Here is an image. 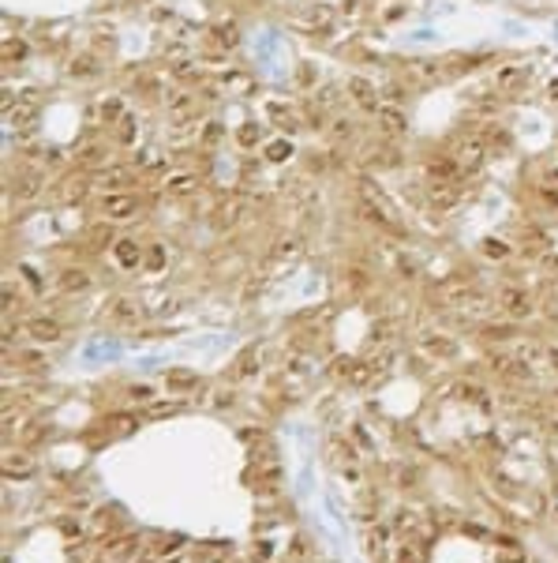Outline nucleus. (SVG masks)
I'll return each mask as SVG.
<instances>
[{
  "label": "nucleus",
  "instance_id": "nucleus-15",
  "mask_svg": "<svg viewBox=\"0 0 558 563\" xmlns=\"http://www.w3.org/2000/svg\"><path fill=\"white\" fill-rule=\"evenodd\" d=\"M379 124H382V132H386V135H404V132H409V121H404L401 105H382V110H379Z\"/></svg>",
  "mask_w": 558,
  "mask_h": 563
},
{
  "label": "nucleus",
  "instance_id": "nucleus-16",
  "mask_svg": "<svg viewBox=\"0 0 558 563\" xmlns=\"http://www.w3.org/2000/svg\"><path fill=\"white\" fill-rule=\"evenodd\" d=\"M524 79H529V68H521V64H506V68H498V75H495L498 91H506V94L521 91Z\"/></svg>",
  "mask_w": 558,
  "mask_h": 563
},
{
  "label": "nucleus",
  "instance_id": "nucleus-5",
  "mask_svg": "<svg viewBox=\"0 0 558 563\" xmlns=\"http://www.w3.org/2000/svg\"><path fill=\"white\" fill-rule=\"evenodd\" d=\"M454 158H457V166H461L465 173L479 169V166H484V158H487V139H479V135L457 139V143H454Z\"/></svg>",
  "mask_w": 558,
  "mask_h": 563
},
{
  "label": "nucleus",
  "instance_id": "nucleus-39",
  "mask_svg": "<svg viewBox=\"0 0 558 563\" xmlns=\"http://www.w3.org/2000/svg\"><path fill=\"white\" fill-rule=\"evenodd\" d=\"M240 143H244V147L259 143V124H244V128H240Z\"/></svg>",
  "mask_w": 558,
  "mask_h": 563
},
{
  "label": "nucleus",
  "instance_id": "nucleus-26",
  "mask_svg": "<svg viewBox=\"0 0 558 563\" xmlns=\"http://www.w3.org/2000/svg\"><path fill=\"white\" fill-rule=\"evenodd\" d=\"M12 192H15V199H34L41 192V177L38 173H23V177L12 184Z\"/></svg>",
  "mask_w": 558,
  "mask_h": 563
},
{
  "label": "nucleus",
  "instance_id": "nucleus-29",
  "mask_svg": "<svg viewBox=\"0 0 558 563\" xmlns=\"http://www.w3.org/2000/svg\"><path fill=\"white\" fill-rule=\"evenodd\" d=\"M120 117H124V102L120 98H105L97 105V121L102 124H120Z\"/></svg>",
  "mask_w": 558,
  "mask_h": 563
},
{
  "label": "nucleus",
  "instance_id": "nucleus-27",
  "mask_svg": "<svg viewBox=\"0 0 558 563\" xmlns=\"http://www.w3.org/2000/svg\"><path fill=\"white\" fill-rule=\"evenodd\" d=\"M46 436H49V425H46V420H27L23 432H19V443H23V447H34V443H41Z\"/></svg>",
  "mask_w": 558,
  "mask_h": 563
},
{
  "label": "nucleus",
  "instance_id": "nucleus-49",
  "mask_svg": "<svg viewBox=\"0 0 558 563\" xmlns=\"http://www.w3.org/2000/svg\"><path fill=\"white\" fill-rule=\"evenodd\" d=\"M551 102H558V79L551 83Z\"/></svg>",
  "mask_w": 558,
  "mask_h": 563
},
{
  "label": "nucleus",
  "instance_id": "nucleus-14",
  "mask_svg": "<svg viewBox=\"0 0 558 563\" xmlns=\"http://www.w3.org/2000/svg\"><path fill=\"white\" fill-rule=\"evenodd\" d=\"M34 473V458L30 454H19V451H8L4 454V477H12V481H23Z\"/></svg>",
  "mask_w": 558,
  "mask_h": 563
},
{
  "label": "nucleus",
  "instance_id": "nucleus-7",
  "mask_svg": "<svg viewBox=\"0 0 558 563\" xmlns=\"http://www.w3.org/2000/svg\"><path fill=\"white\" fill-rule=\"evenodd\" d=\"M348 98H353L360 110H367V113H379L382 110V91H375L364 75H353L348 79Z\"/></svg>",
  "mask_w": 558,
  "mask_h": 563
},
{
  "label": "nucleus",
  "instance_id": "nucleus-1",
  "mask_svg": "<svg viewBox=\"0 0 558 563\" xmlns=\"http://www.w3.org/2000/svg\"><path fill=\"white\" fill-rule=\"evenodd\" d=\"M356 192H360V203H364V211H367V218H375L382 230H390V233H401V222H397V207H393V199L386 196V192L379 188L371 177H360L356 184Z\"/></svg>",
  "mask_w": 558,
  "mask_h": 563
},
{
  "label": "nucleus",
  "instance_id": "nucleus-22",
  "mask_svg": "<svg viewBox=\"0 0 558 563\" xmlns=\"http://www.w3.org/2000/svg\"><path fill=\"white\" fill-rule=\"evenodd\" d=\"M165 105H169V113H172V117H180V121H188V117H191V110H195V98H191L188 91H169Z\"/></svg>",
  "mask_w": 558,
  "mask_h": 563
},
{
  "label": "nucleus",
  "instance_id": "nucleus-31",
  "mask_svg": "<svg viewBox=\"0 0 558 563\" xmlns=\"http://www.w3.org/2000/svg\"><path fill=\"white\" fill-rule=\"evenodd\" d=\"M27 53H30V46H27V41H19V38H8V41H4V60H8V64L23 60Z\"/></svg>",
  "mask_w": 558,
  "mask_h": 563
},
{
  "label": "nucleus",
  "instance_id": "nucleus-33",
  "mask_svg": "<svg viewBox=\"0 0 558 563\" xmlns=\"http://www.w3.org/2000/svg\"><path fill=\"white\" fill-rule=\"evenodd\" d=\"M143 267H147V270H161V267H165V248H161V244H150L147 256H143Z\"/></svg>",
  "mask_w": 558,
  "mask_h": 563
},
{
  "label": "nucleus",
  "instance_id": "nucleus-46",
  "mask_svg": "<svg viewBox=\"0 0 558 563\" xmlns=\"http://www.w3.org/2000/svg\"><path fill=\"white\" fill-rule=\"evenodd\" d=\"M4 342H8V345L15 342V323H8V327H4Z\"/></svg>",
  "mask_w": 558,
  "mask_h": 563
},
{
  "label": "nucleus",
  "instance_id": "nucleus-28",
  "mask_svg": "<svg viewBox=\"0 0 558 563\" xmlns=\"http://www.w3.org/2000/svg\"><path fill=\"white\" fill-rule=\"evenodd\" d=\"M371 376H375V364H371V361H356L353 368H345V380L353 383V387L371 383Z\"/></svg>",
  "mask_w": 558,
  "mask_h": 563
},
{
  "label": "nucleus",
  "instance_id": "nucleus-18",
  "mask_svg": "<svg viewBox=\"0 0 558 563\" xmlns=\"http://www.w3.org/2000/svg\"><path fill=\"white\" fill-rule=\"evenodd\" d=\"M199 188V173H172V177L165 180V192L172 199H180V196H191V192Z\"/></svg>",
  "mask_w": 558,
  "mask_h": 563
},
{
  "label": "nucleus",
  "instance_id": "nucleus-4",
  "mask_svg": "<svg viewBox=\"0 0 558 563\" xmlns=\"http://www.w3.org/2000/svg\"><path fill=\"white\" fill-rule=\"evenodd\" d=\"M498 305H502V312H506L510 319H529L532 312H536V300H532V293H529V289H517V286L502 289Z\"/></svg>",
  "mask_w": 558,
  "mask_h": 563
},
{
  "label": "nucleus",
  "instance_id": "nucleus-25",
  "mask_svg": "<svg viewBox=\"0 0 558 563\" xmlns=\"http://www.w3.org/2000/svg\"><path fill=\"white\" fill-rule=\"evenodd\" d=\"M90 184H94V180H86L83 173H72V177H64V184H60V196H64V199H83Z\"/></svg>",
  "mask_w": 558,
  "mask_h": 563
},
{
  "label": "nucleus",
  "instance_id": "nucleus-6",
  "mask_svg": "<svg viewBox=\"0 0 558 563\" xmlns=\"http://www.w3.org/2000/svg\"><path fill=\"white\" fill-rule=\"evenodd\" d=\"M465 196L461 180H431V207L435 211H454Z\"/></svg>",
  "mask_w": 558,
  "mask_h": 563
},
{
  "label": "nucleus",
  "instance_id": "nucleus-19",
  "mask_svg": "<svg viewBox=\"0 0 558 563\" xmlns=\"http://www.w3.org/2000/svg\"><path fill=\"white\" fill-rule=\"evenodd\" d=\"M165 387L169 391H195L199 387V372H191V368H169V376H165Z\"/></svg>",
  "mask_w": 558,
  "mask_h": 563
},
{
  "label": "nucleus",
  "instance_id": "nucleus-47",
  "mask_svg": "<svg viewBox=\"0 0 558 563\" xmlns=\"http://www.w3.org/2000/svg\"><path fill=\"white\" fill-rule=\"evenodd\" d=\"M23 364L34 368V364H41V357H38V353H23Z\"/></svg>",
  "mask_w": 558,
  "mask_h": 563
},
{
  "label": "nucleus",
  "instance_id": "nucleus-3",
  "mask_svg": "<svg viewBox=\"0 0 558 563\" xmlns=\"http://www.w3.org/2000/svg\"><path fill=\"white\" fill-rule=\"evenodd\" d=\"M97 211H102L109 222H124L139 211V196H131V192H109V196L97 203Z\"/></svg>",
  "mask_w": 558,
  "mask_h": 563
},
{
  "label": "nucleus",
  "instance_id": "nucleus-35",
  "mask_svg": "<svg viewBox=\"0 0 558 563\" xmlns=\"http://www.w3.org/2000/svg\"><path fill=\"white\" fill-rule=\"evenodd\" d=\"M292 154V143H289V139H273V143L266 147V158L270 161H285Z\"/></svg>",
  "mask_w": 558,
  "mask_h": 563
},
{
  "label": "nucleus",
  "instance_id": "nucleus-20",
  "mask_svg": "<svg viewBox=\"0 0 558 563\" xmlns=\"http://www.w3.org/2000/svg\"><path fill=\"white\" fill-rule=\"evenodd\" d=\"M68 72L75 75V79H97V75H102V60H97L94 53H79Z\"/></svg>",
  "mask_w": 558,
  "mask_h": 563
},
{
  "label": "nucleus",
  "instance_id": "nucleus-10",
  "mask_svg": "<svg viewBox=\"0 0 558 563\" xmlns=\"http://www.w3.org/2000/svg\"><path fill=\"white\" fill-rule=\"evenodd\" d=\"M109 319L120 323V327H131V323L143 319V308H139V300H131V297H116L113 305H109Z\"/></svg>",
  "mask_w": 558,
  "mask_h": 563
},
{
  "label": "nucleus",
  "instance_id": "nucleus-17",
  "mask_svg": "<svg viewBox=\"0 0 558 563\" xmlns=\"http://www.w3.org/2000/svg\"><path fill=\"white\" fill-rule=\"evenodd\" d=\"M244 207H247L244 199H225L222 207L214 211V225H217V230H229V225H236L240 218H244Z\"/></svg>",
  "mask_w": 558,
  "mask_h": 563
},
{
  "label": "nucleus",
  "instance_id": "nucleus-2",
  "mask_svg": "<svg viewBox=\"0 0 558 563\" xmlns=\"http://www.w3.org/2000/svg\"><path fill=\"white\" fill-rule=\"evenodd\" d=\"M304 256V237H281L278 244L270 248V256H266V270L270 274H281L289 263H297V259Z\"/></svg>",
  "mask_w": 558,
  "mask_h": 563
},
{
  "label": "nucleus",
  "instance_id": "nucleus-36",
  "mask_svg": "<svg viewBox=\"0 0 558 563\" xmlns=\"http://www.w3.org/2000/svg\"><path fill=\"white\" fill-rule=\"evenodd\" d=\"M540 188H543V196H547V199H554V203H558V169H547V173H543Z\"/></svg>",
  "mask_w": 558,
  "mask_h": 563
},
{
  "label": "nucleus",
  "instance_id": "nucleus-40",
  "mask_svg": "<svg viewBox=\"0 0 558 563\" xmlns=\"http://www.w3.org/2000/svg\"><path fill=\"white\" fill-rule=\"evenodd\" d=\"M255 353H259V350H247L244 357H240V376H251V372L259 368V364H255Z\"/></svg>",
  "mask_w": 558,
  "mask_h": 563
},
{
  "label": "nucleus",
  "instance_id": "nucleus-50",
  "mask_svg": "<svg viewBox=\"0 0 558 563\" xmlns=\"http://www.w3.org/2000/svg\"><path fill=\"white\" fill-rule=\"evenodd\" d=\"M172 563H177V559H172Z\"/></svg>",
  "mask_w": 558,
  "mask_h": 563
},
{
  "label": "nucleus",
  "instance_id": "nucleus-8",
  "mask_svg": "<svg viewBox=\"0 0 558 563\" xmlns=\"http://www.w3.org/2000/svg\"><path fill=\"white\" fill-rule=\"evenodd\" d=\"M420 350L442 361V357H454V353H457V342L450 338V334H439V331H420Z\"/></svg>",
  "mask_w": 558,
  "mask_h": 563
},
{
  "label": "nucleus",
  "instance_id": "nucleus-13",
  "mask_svg": "<svg viewBox=\"0 0 558 563\" xmlns=\"http://www.w3.org/2000/svg\"><path fill=\"white\" fill-rule=\"evenodd\" d=\"M27 334L34 342H41V345H49V342H60V323L57 319H46V316H38V319H30L27 323Z\"/></svg>",
  "mask_w": 558,
  "mask_h": 563
},
{
  "label": "nucleus",
  "instance_id": "nucleus-24",
  "mask_svg": "<svg viewBox=\"0 0 558 563\" xmlns=\"http://www.w3.org/2000/svg\"><path fill=\"white\" fill-rule=\"evenodd\" d=\"M326 132H330L334 143H348V139L356 135V121L353 117H334V121L326 124Z\"/></svg>",
  "mask_w": 558,
  "mask_h": 563
},
{
  "label": "nucleus",
  "instance_id": "nucleus-30",
  "mask_svg": "<svg viewBox=\"0 0 558 563\" xmlns=\"http://www.w3.org/2000/svg\"><path fill=\"white\" fill-rule=\"evenodd\" d=\"M409 72L416 79H435V75H442V60H412Z\"/></svg>",
  "mask_w": 558,
  "mask_h": 563
},
{
  "label": "nucleus",
  "instance_id": "nucleus-42",
  "mask_svg": "<svg viewBox=\"0 0 558 563\" xmlns=\"http://www.w3.org/2000/svg\"><path fill=\"white\" fill-rule=\"evenodd\" d=\"M113 420H116V432H120V436H128V432L135 428V417H128V413H120V417H113Z\"/></svg>",
  "mask_w": 558,
  "mask_h": 563
},
{
  "label": "nucleus",
  "instance_id": "nucleus-9",
  "mask_svg": "<svg viewBox=\"0 0 558 563\" xmlns=\"http://www.w3.org/2000/svg\"><path fill=\"white\" fill-rule=\"evenodd\" d=\"M300 27H308V30H326V27H334V8H326V4H311V8H304V12L292 15Z\"/></svg>",
  "mask_w": 558,
  "mask_h": 563
},
{
  "label": "nucleus",
  "instance_id": "nucleus-44",
  "mask_svg": "<svg viewBox=\"0 0 558 563\" xmlns=\"http://www.w3.org/2000/svg\"><path fill=\"white\" fill-rule=\"evenodd\" d=\"M177 409H180V402H161V406L150 409V413H154V417H165V413H177Z\"/></svg>",
  "mask_w": 558,
  "mask_h": 563
},
{
  "label": "nucleus",
  "instance_id": "nucleus-37",
  "mask_svg": "<svg viewBox=\"0 0 558 563\" xmlns=\"http://www.w3.org/2000/svg\"><path fill=\"white\" fill-rule=\"evenodd\" d=\"M105 158H109V150H105V147H86L83 154H79V161H83V166H102Z\"/></svg>",
  "mask_w": 558,
  "mask_h": 563
},
{
  "label": "nucleus",
  "instance_id": "nucleus-45",
  "mask_svg": "<svg viewBox=\"0 0 558 563\" xmlns=\"http://www.w3.org/2000/svg\"><path fill=\"white\" fill-rule=\"evenodd\" d=\"M12 308H15V289L8 286V289H4V312H12Z\"/></svg>",
  "mask_w": 558,
  "mask_h": 563
},
{
  "label": "nucleus",
  "instance_id": "nucleus-23",
  "mask_svg": "<svg viewBox=\"0 0 558 563\" xmlns=\"http://www.w3.org/2000/svg\"><path fill=\"white\" fill-rule=\"evenodd\" d=\"M210 38H214L222 49H233L236 41H240V30H236V23H233V19H222V23H214Z\"/></svg>",
  "mask_w": 558,
  "mask_h": 563
},
{
  "label": "nucleus",
  "instance_id": "nucleus-12",
  "mask_svg": "<svg viewBox=\"0 0 558 563\" xmlns=\"http://www.w3.org/2000/svg\"><path fill=\"white\" fill-rule=\"evenodd\" d=\"M113 256H116V263H120V267H139L147 252H143V244H139V241L124 237V241H113Z\"/></svg>",
  "mask_w": 558,
  "mask_h": 563
},
{
  "label": "nucleus",
  "instance_id": "nucleus-43",
  "mask_svg": "<svg viewBox=\"0 0 558 563\" xmlns=\"http://www.w3.org/2000/svg\"><path fill=\"white\" fill-rule=\"evenodd\" d=\"M484 334H487V338H510L513 327H510V323H502V327H487Z\"/></svg>",
  "mask_w": 558,
  "mask_h": 563
},
{
  "label": "nucleus",
  "instance_id": "nucleus-21",
  "mask_svg": "<svg viewBox=\"0 0 558 563\" xmlns=\"http://www.w3.org/2000/svg\"><path fill=\"white\" fill-rule=\"evenodd\" d=\"M60 289H64V293H83V289H90V274L79 270V267H68L60 274Z\"/></svg>",
  "mask_w": 558,
  "mask_h": 563
},
{
  "label": "nucleus",
  "instance_id": "nucleus-38",
  "mask_svg": "<svg viewBox=\"0 0 558 563\" xmlns=\"http://www.w3.org/2000/svg\"><path fill=\"white\" fill-rule=\"evenodd\" d=\"M128 398H131V402H150V398H154V387L135 383V387H128Z\"/></svg>",
  "mask_w": 558,
  "mask_h": 563
},
{
  "label": "nucleus",
  "instance_id": "nucleus-34",
  "mask_svg": "<svg viewBox=\"0 0 558 563\" xmlns=\"http://www.w3.org/2000/svg\"><path fill=\"white\" fill-rule=\"evenodd\" d=\"M135 548H139V541H135V537H120L116 545H109V556H113V559H124V556H131Z\"/></svg>",
  "mask_w": 558,
  "mask_h": 563
},
{
  "label": "nucleus",
  "instance_id": "nucleus-11",
  "mask_svg": "<svg viewBox=\"0 0 558 563\" xmlns=\"http://www.w3.org/2000/svg\"><path fill=\"white\" fill-rule=\"evenodd\" d=\"M131 169H124V166H116V169H105V173H97L94 177V188H102V192H124V188H131Z\"/></svg>",
  "mask_w": 558,
  "mask_h": 563
},
{
  "label": "nucleus",
  "instance_id": "nucleus-48",
  "mask_svg": "<svg viewBox=\"0 0 558 563\" xmlns=\"http://www.w3.org/2000/svg\"><path fill=\"white\" fill-rule=\"evenodd\" d=\"M547 357H551V364L558 368V345H551V350H547Z\"/></svg>",
  "mask_w": 558,
  "mask_h": 563
},
{
  "label": "nucleus",
  "instance_id": "nucleus-32",
  "mask_svg": "<svg viewBox=\"0 0 558 563\" xmlns=\"http://www.w3.org/2000/svg\"><path fill=\"white\" fill-rule=\"evenodd\" d=\"M116 139H120V143H124V147H131V143H135V117H120V124H116Z\"/></svg>",
  "mask_w": 558,
  "mask_h": 563
},
{
  "label": "nucleus",
  "instance_id": "nucleus-41",
  "mask_svg": "<svg viewBox=\"0 0 558 563\" xmlns=\"http://www.w3.org/2000/svg\"><path fill=\"white\" fill-rule=\"evenodd\" d=\"M308 372H311V364L304 361V357H297V361L289 364V376H297V380H304V376H308Z\"/></svg>",
  "mask_w": 558,
  "mask_h": 563
}]
</instances>
